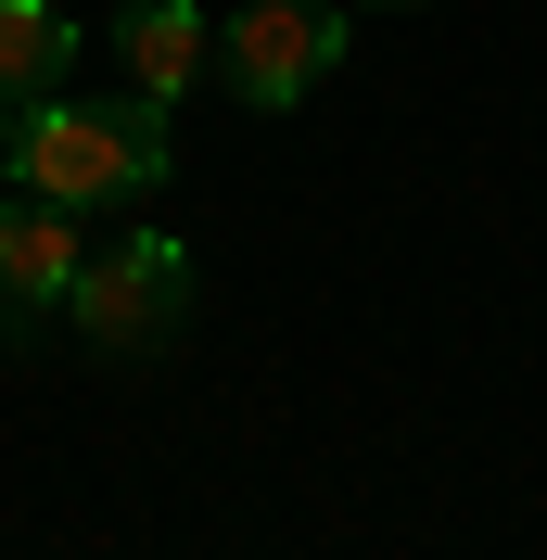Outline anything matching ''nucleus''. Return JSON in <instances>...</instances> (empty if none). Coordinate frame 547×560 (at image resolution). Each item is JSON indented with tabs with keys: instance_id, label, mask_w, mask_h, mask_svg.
Here are the masks:
<instances>
[{
	"instance_id": "obj_1",
	"label": "nucleus",
	"mask_w": 547,
	"mask_h": 560,
	"mask_svg": "<svg viewBox=\"0 0 547 560\" xmlns=\"http://www.w3.org/2000/svg\"><path fill=\"white\" fill-rule=\"evenodd\" d=\"M0 166H13V191H51V205H140V191H166L178 140H166V103H140V90H115V103H26L0 115Z\"/></svg>"
},
{
	"instance_id": "obj_2",
	"label": "nucleus",
	"mask_w": 547,
	"mask_h": 560,
	"mask_svg": "<svg viewBox=\"0 0 547 560\" xmlns=\"http://www.w3.org/2000/svg\"><path fill=\"white\" fill-rule=\"evenodd\" d=\"M65 318H77L103 357H153V345H178V331H191V243H178V230H115V243L77 268Z\"/></svg>"
},
{
	"instance_id": "obj_3",
	"label": "nucleus",
	"mask_w": 547,
	"mask_h": 560,
	"mask_svg": "<svg viewBox=\"0 0 547 560\" xmlns=\"http://www.w3.org/2000/svg\"><path fill=\"white\" fill-rule=\"evenodd\" d=\"M344 13L331 0H255V13H230L217 26V77H230V103H255V115H293L318 90V77L344 65Z\"/></svg>"
},
{
	"instance_id": "obj_4",
	"label": "nucleus",
	"mask_w": 547,
	"mask_h": 560,
	"mask_svg": "<svg viewBox=\"0 0 547 560\" xmlns=\"http://www.w3.org/2000/svg\"><path fill=\"white\" fill-rule=\"evenodd\" d=\"M77 268H90V230H77V205H51V191H0V318H13V331L65 318Z\"/></svg>"
},
{
	"instance_id": "obj_5",
	"label": "nucleus",
	"mask_w": 547,
	"mask_h": 560,
	"mask_svg": "<svg viewBox=\"0 0 547 560\" xmlns=\"http://www.w3.org/2000/svg\"><path fill=\"white\" fill-rule=\"evenodd\" d=\"M103 38H115V65H128L140 103H178V90H205V65H217V26L191 0H115Z\"/></svg>"
},
{
	"instance_id": "obj_6",
	"label": "nucleus",
	"mask_w": 547,
	"mask_h": 560,
	"mask_svg": "<svg viewBox=\"0 0 547 560\" xmlns=\"http://www.w3.org/2000/svg\"><path fill=\"white\" fill-rule=\"evenodd\" d=\"M65 65H77V26H65V13H51V0H0V115L51 103Z\"/></svg>"
},
{
	"instance_id": "obj_7",
	"label": "nucleus",
	"mask_w": 547,
	"mask_h": 560,
	"mask_svg": "<svg viewBox=\"0 0 547 560\" xmlns=\"http://www.w3.org/2000/svg\"><path fill=\"white\" fill-rule=\"evenodd\" d=\"M357 13H395V0H357Z\"/></svg>"
}]
</instances>
